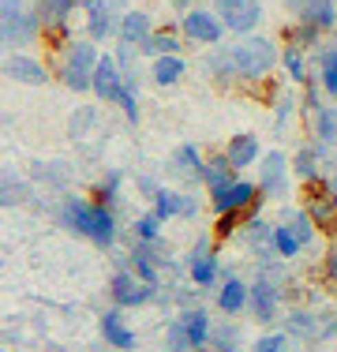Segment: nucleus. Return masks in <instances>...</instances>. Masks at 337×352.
<instances>
[{
	"label": "nucleus",
	"instance_id": "3",
	"mask_svg": "<svg viewBox=\"0 0 337 352\" xmlns=\"http://www.w3.org/2000/svg\"><path fill=\"white\" fill-rule=\"evenodd\" d=\"M45 34V23H41L38 8L27 0H0V41H4L12 53H23L34 41H41Z\"/></svg>",
	"mask_w": 337,
	"mask_h": 352
},
{
	"label": "nucleus",
	"instance_id": "49",
	"mask_svg": "<svg viewBox=\"0 0 337 352\" xmlns=\"http://www.w3.org/2000/svg\"><path fill=\"white\" fill-rule=\"evenodd\" d=\"M199 214H202V199L191 195V191H180V221H191Z\"/></svg>",
	"mask_w": 337,
	"mask_h": 352
},
{
	"label": "nucleus",
	"instance_id": "48",
	"mask_svg": "<svg viewBox=\"0 0 337 352\" xmlns=\"http://www.w3.org/2000/svg\"><path fill=\"white\" fill-rule=\"evenodd\" d=\"M165 345H168V352H195V349H191V341L184 338V326L176 322V315L168 318V326H165Z\"/></svg>",
	"mask_w": 337,
	"mask_h": 352
},
{
	"label": "nucleus",
	"instance_id": "30",
	"mask_svg": "<svg viewBox=\"0 0 337 352\" xmlns=\"http://www.w3.org/2000/svg\"><path fill=\"white\" fill-rule=\"evenodd\" d=\"M173 169L180 173L184 180L202 184V176H206V157L199 154V146H191V142H180V146L173 150Z\"/></svg>",
	"mask_w": 337,
	"mask_h": 352
},
{
	"label": "nucleus",
	"instance_id": "46",
	"mask_svg": "<svg viewBox=\"0 0 337 352\" xmlns=\"http://www.w3.org/2000/svg\"><path fill=\"white\" fill-rule=\"evenodd\" d=\"M292 349V338L285 330H266L255 338V345H251V352H289Z\"/></svg>",
	"mask_w": 337,
	"mask_h": 352
},
{
	"label": "nucleus",
	"instance_id": "19",
	"mask_svg": "<svg viewBox=\"0 0 337 352\" xmlns=\"http://www.w3.org/2000/svg\"><path fill=\"white\" fill-rule=\"evenodd\" d=\"M274 221L289 225V229L296 232V240L303 244V251H307L318 236H323V232H318V225H315V217L307 214V206H303V203H281V206H277V217H274Z\"/></svg>",
	"mask_w": 337,
	"mask_h": 352
},
{
	"label": "nucleus",
	"instance_id": "13",
	"mask_svg": "<svg viewBox=\"0 0 337 352\" xmlns=\"http://www.w3.org/2000/svg\"><path fill=\"white\" fill-rule=\"evenodd\" d=\"M120 15L113 0H83V34L90 41H109L120 30Z\"/></svg>",
	"mask_w": 337,
	"mask_h": 352
},
{
	"label": "nucleus",
	"instance_id": "32",
	"mask_svg": "<svg viewBox=\"0 0 337 352\" xmlns=\"http://www.w3.org/2000/svg\"><path fill=\"white\" fill-rule=\"evenodd\" d=\"M236 180V165L229 162V154L225 150H214V154L206 157V176H202V188L206 191H217L225 188V184Z\"/></svg>",
	"mask_w": 337,
	"mask_h": 352
},
{
	"label": "nucleus",
	"instance_id": "23",
	"mask_svg": "<svg viewBox=\"0 0 337 352\" xmlns=\"http://www.w3.org/2000/svg\"><path fill=\"white\" fill-rule=\"evenodd\" d=\"M225 154H229V162L236 165V173H243V169L263 162V142H259V135H251V131H236V135L225 142Z\"/></svg>",
	"mask_w": 337,
	"mask_h": 352
},
{
	"label": "nucleus",
	"instance_id": "16",
	"mask_svg": "<svg viewBox=\"0 0 337 352\" xmlns=\"http://www.w3.org/2000/svg\"><path fill=\"white\" fill-rule=\"evenodd\" d=\"M116 236H120L116 210H113V206H105V203H94V199H90V221H87V236H83V240H90L94 248L109 251V248L116 244Z\"/></svg>",
	"mask_w": 337,
	"mask_h": 352
},
{
	"label": "nucleus",
	"instance_id": "1",
	"mask_svg": "<svg viewBox=\"0 0 337 352\" xmlns=\"http://www.w3.org/2000/svg\"><path fill=\"white\" fill-rule=\"evenodd\" d=\"M101 49H98V41H90L87 34L83 38H72V45L64 49L61 56H53V75L64 82L67 90H75V94H87V90H94V72H98V64H101Z\"/></svg>",
	"mask_w": 337,
	"mask_h": 352
},
{
	"label": "nucleus",
	"instance_id": "24",
	"mask_svg": "<svg viewBox=\"0 0 337 352\" xmlns=\"http://www.w3.org/2000/svg\"><path fill=\"white\" fill-rule=\"evenodd\" d=\"M202 68H206L210 82H217V87H236L240 82V75H236V64H232V49L229 45H214L206 56H202Z\"/></svg>",
	"mask_w": 337,
	"mask_h": 352
},
{
	"label": "nucleus",
	"instance_id": "54",
	"mask_svg": "<svg viewBox=\"0 0 337 352\" xmlns=\"http://www.w3.org/2000/svg\"><path fill=\"white\" fill-rule=\"evenodd\" d=\"M195 352H214V349H210V345H206V349H195Z\"/></svg>",
	"mask_w": 337,
	"mask_h": 352
},
{
	"label": "nucleus",
	"instance_id": "15",
	"mask_svg": "<svg viewBox=\"0 0 337 352\" xmlns=\"http://www.w3.org/2000/svg\"><path fill=\"white\" fill-rule=\"evenodd\" d=\"M217 311L225 318H240L243 311L251 307V281H243L240 274H225V281L217 285V296H214Z\"/></svg>",
	"mask_w": 337,
	"mask_h": 352
},
{
	"label": "nucleus",
	"instance_id": "22",
	"mask_svg": "<svg viewBox=\"0 0 337 352\" xmlns=\"http://www.w3.org/2000/svg\"><path fill=\"white\" fill-rule=\"evenodd\" d=\"M120 90H124V72H120V64H116V56L105 53L98 64V72H94V90H90V94H94L98 102H116Z\"/></svg>",
	"mask_w": 337,
	"mask_h": 352
},
{
	"label": "nucleus",
	"instance_id": "31",
	"mask_svg": "<svg viewBox=\"0 0 337 352\" xmlns=\"http://www.w3.org/2000/svg\"><path fill=\"white\" fill-rule=\"evenodd\" d=\"M315 79L326 90V98L337 102V45H318L315 49Z\"/></svg>",
	"mask_w": 337,
	"mask_h": 352
},
{
	"label": "nucleus",
	"instance_id": "4",
	"mask_svg": "<svg viewBox=\"0 0 337 352\" xmlns=\"http://www.w3.org/2000/svg\"><path fill=\"white\" fill-rule=\"evenodd\" d=\"M292 188H296V173H292V157L281 146L266 150L259 162V191L266 203H292Z\"/></svg>",
	"mask_w": 337,
	"mask_h": 352
},
{
	"label": "nucleus",
	"instance_id": "44",
	"mask_svg": "<svg viewBox=\"0 0 337 352\" xmlns=\"http://www.w3.org/2000/svg\"><path fill=\"white\" fill-rule=\"evenodd\" d=\"M113 105L124 113V120H128V124H139V116H142V109H139V82H124V90L116 94Z\"/></svg>",
	"mask_w": 337,
	"mask_h": 352
},
{
	"label": "nucleus",
	"instance_id": "52",
	"mask_svg": "<svg viewBox=\"0 0 337 352\" xmlns=\"http://www.w3.org/2000/svg\"><path fill=\"white\" fill-rule=\"evenodd\" d=\"M307 4H311V0H285V8H289L292 15H300L303 8H307Z\"/></svg>",
	"mask_w": 337,
	"mask_h": 352
},
{
	"label": "nucleus",
	"instance_id": "9",
	"mask_svg": "<svg viewBox=\"0 0 337 352\" xmlns=\"http://www.w3.org/2000/svg\"><path fill=\"white\" fill-rule=\"evenodd\" d=\"M300 203L307 206V214L315 217L318 232L323 236H337V203L330 195V180H311V184H300Z\"/></svg>",
	"mask_w": 337,
	"mask_h": 352
},
{
	"label": "nucleus",
	"instance_id": "11",
	"mask_svg": "<svg viewBox=\"0 0 337 352\" xmlns=\"http://www.w3.org/2000/svg\"><path fill=\"white\" fill-rule=\"evenodd\" d=\"M285 285L281 281H274V278H259L255 274V281H251V307H248V315L255 318L259 326H270V322H281V304H285Z\"/></svg>",
	"mask_w": 337,
	"mask_h": 352
},
{
	"label": "nucleus",
	"instance_id": "45",
	"mask_svg": "<svg viewBox=\"0 0 337 352\" xmlns=\"http://www.w3.org/2000/svg\"><path fill=\"white\" fill-rule=\"evenodd\" d=\"M27 199H30V184L19 180L15 173H8L4 176V188H0V203H4V206H19V203H27Z\"/></svg>",
	"mask_w": 337,
	"mask_h": 352
},
{
	"label": "nucleus",
	"instance_id": "27",
	"mask_svg": "<svg viewBox=\"0 0 337 352\" xmlns=\"http://www.w3.org/2000/svg\"><path fill=\"white\" fill-rule=\"evenodd\" d=\"M180 27H157L154 34L139 45V53L146 56V60H154V56H173V53H184V41H180Z\"/></svg>",
	"mask_w": 337,
	"mask_h": 352
},
{
	"label": "nucleus",
	"instance_id": "2",
	"mask_svg": "<svg viewBox=\"0 0 337 352\" xmlns=\"http://www.w3.org/2000/svg\"><path fill=\"white\" fill-rule=\"evenodd\" d=\"M229 49H232V64H236V75H240V87L266 82L274 75V68L281 64V49L266 34H243Z\"/></svg>",
	"mask_w": 337,
	"mask_h": 352
},
{
	"label": "nucleus",
	"instance_id": "26",
	"mask_svg": "<svg viewBox=\"0 0 337 352\" xmlns=\"http://www.w3.org/2000/svg\"><path fill=\"white\" fill-rule=\"evenodd\" d=\"M146 75H150V82H154V87L168 90V87H176V82L188 75V60H184V53L154 56V60H150V68H146Z\"/></svg>",
	"mask_w": 337,
	"mask_h": 352
},
{
	"label": "nucleus",
	"instance_id": "25",
	"mask_svg": "<svg viewBox=\"0 0 337 352\" xmlns=\"http://www.w3.org/2000/svg\"><path fill=\"white\" fill-rule=\"evenodd\" d=\"M154 19H150V12H142V8H128V12L120 15V30H116V41H124V45H142L150 34H154Z\"/></svg>",
	"mask_w": 337,
	"mask_h": 352
},
{
	"label": "nucleus",
	"instance_id": "39",
	"mask_svg": "<svg viewBox=\"0 0 337 352\" xmlns=\"http://www.w3.org/2000/svg\"><path fill=\"white\" fill-rule=\"evenodd\" d=\"M98 120H101V116H98V105H83V109H75V113H72V124H67V131H72L75 142H83V139L90 135V131L98 128Z\"/></svg>",
	"mask_w": 337,
	"mask_h": 352
},
{
	"label": "nucleus",
	"instance_id": "38",
	"mask_svg": "<svg viewBox=\"0 0 337 352\" xmlns=\"http://www.w3.org/2000/svg\"><path fill=\"white\" fill-rule=\"evenodd\" d=\"M243 345V333L236 322H217L214 318V333H210V349L214 352H240Z\"/></svg>",
	"mask_w": 337,
	"mask_h": 352
},
{
	"label": "nucleus",
	"instance_id": "41",
	"mask_svg": "<svg viewBox=\"0 0 337 352\" xmlns=\"http://www.w3.org/2000/svg\"><path fill=\"white\" fill-rule=\"evenodd\" d=\"M270 109H274V131H277V135H281V131L292 124V116H303L300 113V102L292 94H277V102L270 105Z\"/></svg>",
	"mask_w": 337,
	"mask_h": 352
},
{
	"label": "nucleus",
	"instance_id": "33",
	"mask_svg": "<svg viewBox=\"0 0 337 352\" xmlns=\"http://www.w3.org/2000/svg\"><path fill=\"white\" fill-rule=\"evenodd\" d=\"M120 191H124V173L120 169H109L105 176H98L94 184H90V199L94 203H105V206H124L120 203Z\"/></svg>",
	"mask_w": 337,
	"mask_h": 352
},
{
	"label": "nucleus",
	"instance_id": "28",
	"mask_svg": "<svg viewBox=\"0 0 337 352\" xmlns=\"http://www.w3.org/2000/svg\"><path fill=\"white\" fill-rule=\"evenodd\" d=\"M307 128H311V139L315 142H323L326 150H337V102H326L318 113H311Z\"/></svg>",
	"mask_w": 337,
	"mask_h": 352
},
{
	"label": "nucleus",
	"instance_id": "10",
	"mask_svg": "<svg viewBox=\"0 0 337 352\" xmlns=\"http://www.w3.org/2000/svg\"><path fill=\"white\" fill-rule=\"evenodd\" d=\"M128 266L142 281H150L154 289H162V270L173 266V255H168L165 240H135L131 251H128Z\"/></svg>",
	"mask_w": 337,
	"mask_h": 352
},
{
	"label": "nucleus",
	"instance_id": "14",
	"mask_svg": "<svg viewBox=\"0 0 337 352\" xmlns=\"http://www.w3.org/2000/svg\"><path fill=\"white\" fill-rule=\"evenodd\" d=\"M281 330L289 333L292 341H300L303 349L323 345V333H318V311H315L311 304H292V307H285Z\"/></svg>",
	"mask_w": 337,
	"mask_h": 352
},
{
	"label": "nucleus",
	"instance_id": "7",
	"mask_svg": "<svg viewBox=\"0 0 337 352\" xmlns=\"http://www.w3.org/2000/svg\"><path fill=\"white\" fill-rule=\"evenodd\" d=\"M157 292H162V289H154L150 281H142L131 266H116L113 281H109V296H113V304L124 307V311H135V307L154 304Z\"/></svg>",
	"mask_w": 337,
	"mask_h": 352
},
{
	"label": "nucleus",
	"instance_id": "20",
	"mask_svg": "<svg viewBox=\"0 0 337 352\" xmlns=\"http://www.w3.org/2000/svg\"><path fill=\"white\" fill-rule=\"evenodd\" d=\"M56 225H61L64 232H75V236H87V221H90V199L83 195H64L61 203H56Z\"/></svg>",
	"mask_w": 337,
	"mask_h": 352
},
{
	"label": "nucleus",
	"instance_id": "53",
	"mask_svg": "<svg viewBox=\"0 0 337 352\" xmlns=\"http://www.w3.org/2000/svg\"><path fill=\"white\" fill-rule=\"evenodd\" d=\"M173 8H176V12H191V8H195V0H173Z\"/></svg>",
	"mask_w": 337,
	"mask_h": 352
},
{
	"label": "nucleus",
	"instance_id": "36",
	"mask_svg": "<svg viewBox=\"0 0 337 352\" xmlns=\"http://www.w3.org/2000/svg\"><path fill=\"white\" fill-rule=\"evenodd\" d=\"M281 38H285V45H300V49H318L323 45V30L315 27V23H289V27L281 30Z\"/></svg>",
	"mask_w": 337,
	"mask_h": 352
},
{
	"label": "nucleus",
	"instance_id": "40",
	"mask_svg": "<svg viewBox=\"0 0 337 352\" xmlns=\"http://www.w3.org/2000/svg\"><path fill=\"white\" fill-rule=\"evenodd\" d=\"M274 248H277V258H285V263H289V258H300V251H303L296 232L281 221H274Z\"/></svg>",
	"mask_w": 337,
	"mask_h": 352
},
{
	"label": "nucleus",
	"instance_id": "35",
	"mask_svg": "<svg viewBox=\"0 0 337 352\" xmlns=\"http://www.w3.org/2000/svg\"><path fill=\"white\" fill-rule=\"evenodd\" d=\"M296 19L315 23V27L326 34V30H334V27H337V0H311V4L296 15Z\"/></svg>",
	"mask_w": 337,
	"mask_h": 352
},
{
	"label": "nucleus",
	"instance_id": "21",
	"mask_svg": "<svg viewBox=\"0 0 337 352\" xmlns=\"http://www.w3.org/2000/svg\"><path fill=\"white\" fill-rule=\"evenodd\" d=\"M176 322L184 326V338L191 341V349H206L210 345L214 318H210L206 307H180V311H176Z\"/></svg>",
	"mask_w": 337,
	"mask_h": 352
},
{
	"label": "nucleus",
	"instance_id": "50",
	"mask_svg": "<svg viewBox=\"0 0 337 352\" xmlns=\"http://www.w3.org/2000/svg\"><path fill=\"white\" fill-rule=\"evenodd\" d=\"M318 270H323V278L330 285H337V248H330L323 258H318Z\"/></svg>",
	"mask_w": 337,
	"mask_h": 352
},
{
	"label": "nucleus",
	"instance_id": "34",
	"mask_svg": "<svg viewBox=\"0 0 337 352\" xmlns=\"http://www.w3.org/2000/svg\"><path fill=\"white\" fill-rule=\"evenodd\" d=\"M281 68H285V75H289V82L303 87V82L311 79V68H307V49H300V45H285V49H281Z\"/></svg>",
	"mask_w": 337,
	"mask_h": 352
},
{
	"label": "nucleus",
	"instance_id": "47",
	"mask_svg": "<svg viewBox=\"0 0 337 352\" xmlns=\"http://www.w3.org/2000/svg\"><path fill=\"white\" fill-rule=\"evenodd\" d=\"M210 232L217 236V244L232 240L236 232H243V214H214V229Z\"/></svg>",
	"mask_w": 337,
	"mask_h": 352
},
{
	"label": "nucleus",
	"instance_id": "29",
	"mask_svg": "<svg viewBox=\"0 0 337 352\" xmlns=\"http://www.w3.org/2000/svg\"><path fill=\"white\" fill-rule=\"evenodd\" d=\"M34 8H38L45 30H56V27H72V15L83 8V0H34Z\"/></svg>",
	"mask_w": 337,
	"mask_h": 352
},
{
	"label": "nucleus",
	"instance_id": "6",
	"mask_svg": "<svg viewBox=\"0 0 337 352\" xmlns=\"http://www.w3.org/2000/svg\"><path fill=\"white\" fill-rule=\"evenodd\" d=\"M263 191H259V180H243V176H236L232 184H225V188L210 191V210L214 214H255L263 210Z\"/></svg>",
	"mask_w": 337,
	"mask_h": 352
},
{
	"label": "nucleus",
	"instance_id": "5",
	"mask_svg": "<svg viewBox=\"0 0 337 352\" xmlns=\"http://www.w3.org/2000/svg\"><path fill=\"white\" fill-rule=\"evenodd\" d=\"M188 281L195 289H217L225 281V270H221V255H217V236L214 232H199V240L191 244L188 251Z\"/></svg>",
	"mask_w": 337,
	"mask_h": 352
},
{
	"label": "nucleus",
	"instance_id": "37",
	"mask_svg": "<svg viewBox=\"0 0 337 352\" xmlns=\"http://www.w3.org/2000/svg\"><path fill=\"white\" fill-rule=\"evenodd\" d=\"M30 180H41V184H49V188H67V180H72V165L67 162H34Z\"/></svg>",
	"mask_w": 337,
	"mask_h": 352
},
{
	"label": "nucleus",
	"instance_id": "12",
	"mask_svg": "<svg viewBox=\"0 0 337 352\" xmlns=\"http://www.w3.org/2000/svg\"><path fill=\"white\" fill-rule=\"evenodd\" d=\"M214 12L221 15L225 30L236 38L255 34L263 23V0H214Z\"/></svg>",
	"mask_w": 337,
	"mask_h": 352
},
{
	"label": "nucleus",
	"instance_id": "18",
	"mask_svg": "<svg viewBox=\"0 0 337 352\" xmlns=\"http://www.w3.org/2000/svg\"><path fill=\"white\" fill-rule=\"evenodd\" d=\"M101 338H105V345L109 349H116V352H135V345H139V338H135V330H131V322H128V315H124V307H109V311H101Z\"/></svg>",
	"mask_w": 337,
	"mask_h": 352
},
{
	"label": "nucleus",
	"instance_id": "17",
	"mask_svg": "<svg viewBox=\"0 0 337 352\" xmlns=\"http://www.w3.org/2000/svg\"><path fill=\"white\" fill-rule=\"evenodd\" d=\"M4 75L12 82H23V87H45L53 68H49L45 60H38V56H30V53H8L4 56Z\"/></svg>",
	"mask_w": 337,
	"mask_h": 352
},
{
	"label": "nucleus",
	"instance_id": "51",
	"mask_svg": "<svg viewBox=\"0 0 337 352\" xmlns=\"http://www.w3.org/2000/svg\"><path fill=\"white\" fill-rule=\"evenodd\" d=\"M139 191H142V199H154L157 191H162V184H157L154 176H139Z\"/></svg>",
	"mask_w": 337,
	"mask_h": 352
},
{
	"label": "nucleus",
	"instance_id": "8",
	"mask_svg": "<svg viewBox=\"0 0 337 352\" xmlns=\"http://www.w3.org/2000/svg\"><path fill=\"white\" fill-rule=\"evenodd\" d=\"M180 34L184 41H191V45H202V49H214L225 41V23L221 15L214 12V8H191V12L180 15Z\"/></svg>",
	"mask_w": 337,
	"mask_h": 352
},
{
	"label": "nucleus",
	"instance_id": "42",
	"mask_svg": "<svg viewBox=\"0 0 337 352\" xmlns=\"http://www.w3.org/2000/svg\"><path fill=\"white\" fill-rule=\"evenodd\" d=\"M162 217H157L154 210H142V214H135V221H131V236L135 240H162Z\"/></svg>",
	"mask_w": 337,
	"mask_h": 352
},
{
	"label": "nucleus",
	"instance_id": "43",
	"mask_svg": "<svg viewBox=\"0 0 337 352\" xmlns=\"http://www.w3.org/2000/svg\"><path fill=\"white\" fill-rule=\"evenodd\" d=\"M150 210L162 217V221H173V217H180V191L162 188L154 199H150Z\"/></svg>",
	"mask_w": 337,
	"mask_h": 352
}]
</instances>
